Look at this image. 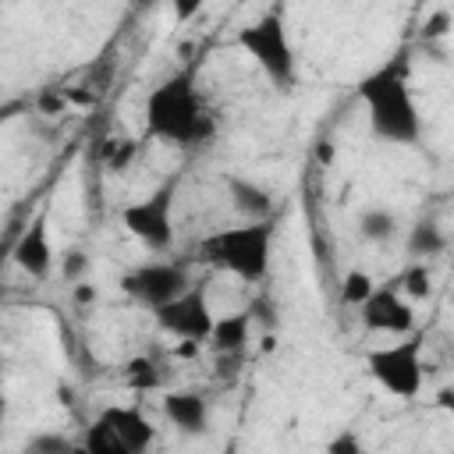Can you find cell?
I'll return each instance as SVG.
<instances>
[{
  "label": "cell",
  "mask_w": 454,
  "mask_h": 454,
  "mask_svg": "<svg viewBox=\"0 0 454 454\" xmlns=\"http://www.w3.org/2000/svg\"><path fill=\"white\" fill-rule=\"evenodd\" d=\"M145 131L167 145L188 149V145H206L216 135V117L199 89V78L192 67L156 82L145 96L142 106Z\"/></svg>",
  "instance_id": "obj_1"
},
{
  "label": "cell",
  "mask_w": 454,
  "mask_h": 454,
  "mask_svg": "<svg viewBox=\"0 0 454 454\" xmlns=\"http://www.w3.org/2000/svg\"><path fill=\"white\" fill-rule=\"evenodd\" d=\"M369 131L390 145H415L422 138V114L408 82V53H394L358 82Z\"/></svg>",
  "instance_id": "obj_2"
},
{
  "label": "cell",
  "mask_w": 454,
  "mask_h": 454,
  "mask_svg": "<svg viewBox=\"0 0 454 454\" xmlns=\"http://www.w3.org/2000/svg\"><path fill=\"white\" fill-rule=\"evenodd\" d=\"M199 259L216 273L259 284L273 259V220H245L238 227H220L199 241Z\"/></svg>",
  "instance_id": "obj_3"
},
{
  "label": "cell",
  "mask_w": 454,
  "mask_h": 454,
  "mask_svg": "<svg viewBox=\"0 0 454 454\" xmlns=\"http://www.w3.org/2000/svg\"><path fill=\"white\" fill-rule=\"evenodd\" d=\"M238 50L266 74V82L280 92H291L298 85V57L287 28V14L280 7L262 11L248 25L238 28Z\"/></svg>",
  "instance_id": "obj_4"
},
{
  "label": "cell",
  "mask_w": 454,
  "mask_h": 454,
  "mask_svg": "<svg viewBox=\"0 0 454 454\" xmlns=\"http://www.w3.org/2000/svg\"><path fill=\"white\" fill-rule=\"evenodd\" d=\"M422 351H426V337H422L419 330L401 333V340L383 344V348H372V351L365 355L369 376H372L390 397L415 401V397L422 394V383H426Z\"/></svg>",
  "instance_id": "obj_5"
},
{
  "label": "cell",
  "mask_w": 454,
  "mask_h": 454,
  "mask_svg": "<svg viewBox=\"0 0 454 454\" xmlns=\"http://www.w3.org/2000/svg\"><path fill=\"white\" fill-rule=\"evenodd\" d=\"M174 202H177V177H167L145 199L128 202L121 209V223L142 248L167 252L174 245Z\"/></svg>",
  "instance_id": "obj_6"
},
{
  "label": "cell",
  "mask_w": 454,
  "mask_h": 454,
  "mask_svg": "<svg viewBox=\"0 0 454 454\" xmlns=\"http://www.w3.org/2000/svg\"><path fill=\"white\" fill-rule=\"evenodd\" d=\"M153 440L156 426L135 404H106L85 429V447L92 454H142Z\"/></svg>",
  "instance_id": "obj_7"
},
{
  "label": "cell",
  "mask_w": 454,
  "mask_h": 454,
  "mask_svg": "<svg viewBox=\"0 0 454 454\" xmlns=\"http://www.w3.org/2000/svg\"><path fill=\"white\" fill-rule=\"evenodd\" d=\"M184 287H188V273L177 262H167V259H149V262H142V266H135L121 277V291L149 312H156L160 305L177 298Z\"/></svg>",
  "instance_id": "obj_8"
},
{
  "label": "cell",
  "mask_w": 454,
  "mask_h": 454,
  "mask_svg": "<svg viewBox=\"0 0 454 454\" xmlns=\"http://www.w3.org/2000/svg\"><path fill=\"white\" fill-rule=\"evenodd\" d=\"M156 323L163 333L177 337V340H188V344H206L209 340V330H213V309H209V298L202 287H184L177 298H170L167 305H160L156 312Z\"/></svg>",
  "instance_id": "obj_9"
},
{
  "label": "cell",
  "mask_w": 454,
  "mask_h": 454,
  "mask_svg": "<svg viewBox=\"0 0 454 454\" xmlns=\"http://www.w3.org/2000/svg\"><path fill=\"white\" fill-rule=\"evenodd\" d=\"M358 319L365 330L372 333H390V337H401V333H411L415 330V309H411V298H404L397 291V284H376L369 291V298L358 305Z\"/></svg>",
  "instance_id": "obj_10"
},
{
  "label": "cell",
  "mask_w": 454,
  "mask_h": 454,
  "mask_svg": "<svg viewBox=\"0 0 454 454\" xmlns=\"http://www.w3.org/2000/svg\"><path fill=\"white\" fill-rule=\"evenodd\" d=\"M11 259L18 270H25L28 277L43 280L53 270V241H50V227H46V213H39L11 245Z\"/></svg>",
  "instance_id": "obj_11"
},
{
  "label": "cell",
  "mask_w": 454,
  "mask_h": 454,
  "mask_svg": "<svg viewBox=\"0 0 454 454\" xmlns=\"http://www.w3.org/2000/svg\"><path fill=\"white\" fill-rule=\"evenodd\" d=\"M163 415L181 433H202L209 426V401L195 390H170L163 397Z\"/></svg>",
  "instance_id": "obj_12"
},
{
  "label": "cell",
  "mask_w": 454,
  "mask_h": 454,
  "mask_svg": "<svg viewBox=\"0 0 454 454\" xmlns=\"http://www.w3.org/2000/svg\"><path fill=\"white\" fill-rule=\"evenodd\" d=\"M223 188L231 195V206L245 216V220H270L273 216V199L262 184L241 177V174H223Z\"/></svg>",
  "instance_id": "obj_13"
},
{
  "label": "cell",
  "mask_w": 454,
  "mask_h": 454,
  "mask_svg": "<svg viewBox=\"0 0 454 454\" xmlns=\"http://www.w3.org/2000/svg\"><path fill=\"white\" fill-rule=\"evenodd\" d=\"M248 330H252V312H234V316L213 319L209 344L216 351H241L245 340H248Z\"/></svg>",
  "instance_id": "obj_14"
},
{
  "label": "cell",
  "mask_w": 454,
  "mask_h": 454,
  "mask_svg": "<svg viewBox=\"0 0 454 454\" xmlns=\"http://www.w3.org/2000/svg\"><path fill=\"white\" fill-rule=\"evenodd\" d=\"M447 248V234H443V227H436L433 220H422V223H415L411 227V234H408V255H415V259H429V255H440Z\"/></svg>",
  "instance_id": "obj_15"
},
{
  "label": "cell",
  "mask_w": 454,
  "mask_h": 454,
  "mask_svg": "<svg viewBox=\"0 0 454 454\" xmlns=\"http://www.w3.org/2000/svg\"><path fill=\"white\" fill-rule=\"evenodd\" d=\"M358 231L369 241H390L397 234V216L390 209H383V206H372V209H365L358 216Z\"/></svg>",
  "instance_id": "obj_16"
},
{
  "label": "cell",
  "mask_w": 454,
  "mask_h": 454,
  "mask_svg": "<svg viewBox=\"0 0 454 454\" xmlns=\"http://www.w3.org/2000/svg\"><path fill=\"white\" fill-rule=\"evenodd\" d=\"M124 380L135 390H153V387H160V369L149 355H135V358L124 362Z\"/></svg>",
  "instance_id": "obj_17"
},
{
  "label": "cell",
  "mask_w": 454,
  "mask_h": 454,
  "mask_svg": "<svg viewBox=\"0 0 454 454\" xmlns=\"http://www.w3.org/2000/svg\"><path fill=\"white\" fill-rule=\"evenodd\" d=\"M394 284H397V291H401L404 298H426V294L433 291V277H429L426 262L408 266L401 277H394Z\"/></svg>",
  "instance_id": "obj_18"
},
{
  "label": "cell",
  "mask_w": 454,
  "mask_h": 454,
  "mask_svg": "<svg viewBox=\"0 0 454 454\" xmlns=\"http://www.w3.org/2000/svg\"><path fill=\"white\" fill-rule=\"evenodd\" d=\"M372 287H376V280H372L365 270H348L344 280H340V301L351 305V309H358V305L369 298Z\"/></svg>",
  "instance_id": "obj_19"
},
{
  "label": "cell",
  "mask_w": 454,
  "mask_h": 454,
  "mask_svg": "<svg viewBox=\"0 0 454 454\" xmlns=\"http://www.w3.org/2000/svg\"><path fill=\"white\" fill-rule=\"evenodd\" d=\"M131 142H124V138H110V145H106V153H103V163L110 167V170H121L128 160H131Z\"/></svg>",
  "instance_id": "obj_20"
},
{
  "label": "cell",
  "mask_w": 454,
  "mask_h": 454,
  "mask_svg": "<svg viewBox=\"0 0 454 454\" xmlns=\"http://www.w3.org/2000/svg\"><path fill=\"white\" fill-rule=\"evenodd\" d=\"M25 447H28V450H67L71 443H67L64 436H53V433H46V436H35V440H28Z\"/></svg>",
  "instance_id": "obj_21"
},
{
  "label": "cell",
  "mask_w": 454,
  "mask_h": 454,
  "mask_svg": "<svg viewBox=\"0 0 454 454\" xmlns=\"http://www.w3.org/2000/svg\"><path fill=\"white\" fill-rule=\"evenodd\" d=\"M202 4H206V0H170V11H174L177 21H192V18L202 11Z\"/></svg>",
  "instance_id": "obj_22"
},
{
  "label": "cell",
  "mask_w": 454,
  "mask_h": 454,
  "mask_svg": "<svg viewBox=\"0 0 454 454\" xmlns=\"http://www.w3.org/2000/svg\"><path fill=\"white\" fill-rule=\"evenodd\" d=\"M82 270H89V259H85L82 252H67V259H64V273H67V277H78Z\"/></svg>",
  "instance_id": "obj_23"
},
{
  "label": "cell",
  "mask_w": 454,
  "mask_h": 454,
  "mask_svg": "<svg viewBox=\"0 0 454 454\" xmlns=\"http://www.w3.org/2000/svg\"><path fill=\"white\" fill-rule=\"evenodd\" d=\"M92 298H96V287L85 284V280H78V287H74V301H92Z\"/></svg>",
  "instance_id": "obj_24"
},
{
  "label": "cell",
  "mask_w": 454,
  "mask_h": 454,
  "mask_svg": "<svg viewBox=\"0 0 454 454\" xmlns=\"http://www.w3.org/2000/svg\"><path fill=\"white\" fill-rule=\"evenodd\" d=\"M7 419V397H4V387H0V422Z\"/></svg>",
  "instance_id": "obj_25"
},
{
  "label": "cell",
  "mask_w": 454,
  "mask_h": 454,
  "mask_svg": "<svg viewBox=\"0 0 454 454\" xmlns=\"http://www.w3.org/2000/svg\"><path fill=\"white\" fill-rule=\"evenodd\" d=\"M0 369H4V355H0Z\"/></svg>",
  "instance_id": "obj_26"
}]
</instances>
